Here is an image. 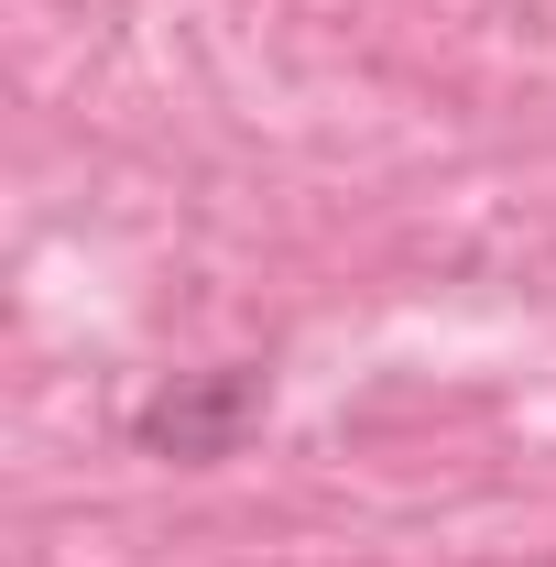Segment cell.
<instances>
[{"label": "cell", "instance_id": "cell-1", "mask_svg": "<svg viewBox=\"0 0 556 567\" xmlns=\"http://www.w3.org/2000/svg\"><path fill=\"white\" fill-rule=\"evenodd\" d=\"M262 404H274V382H262L251 360H229V371H186V382H164V393L132 415V436L153 447V458L208 470V458H229V447L262 425Z\"/></svg>", "mask_w": 556, "mask_h": 567}]
</instances>
